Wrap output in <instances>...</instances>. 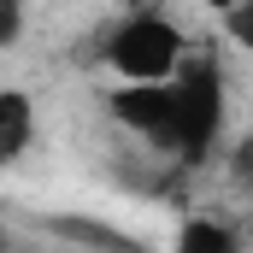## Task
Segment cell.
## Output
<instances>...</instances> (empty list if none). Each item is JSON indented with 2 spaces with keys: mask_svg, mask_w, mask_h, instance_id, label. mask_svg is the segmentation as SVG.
Listing matches in <instances>:
<instances>
[{
  "mask_svg": "<svg viewBox=\"0 0 253 253\" xmlns=\"http://www.w3.org/2000/svg\"><path fill=\"white\" fill-rule=\"evenodd\" d=\"M171 94H177V147L171 153L183 165H200L212 153L218 129H224V77H218V65L200 53V59L177 65Z\"/></svg>",
  "mask_w": 253,
  "mask_h": 253,
  "instance_id": "6da1fadb",
  "label": "cell"
},
{
  "mask_svg": "<svg viewBox=\"0 0 253 253\" xmlns=\"http://www.w3.org/2000/svg\"><path fill=\"white\" fill-rule=\"evenodd\" d=\"M106 65H112L124 83H165V77H177V65H183V36H177L165 18H153V12L124 18V24L112 30V42H106Z\"/></svg>",
  "mask_w": 253,
  "mask_h": 253,
  "instance_id": "7a4b0ae2",
  "label": "cell"
},
{
  "mask_svg": "<svg viewBox=\"0 0 253 253\" xmlns=\"http://www.w3.org/2000/svg\"><path fill=\"white\" fill-rule=\"evenodd\" d=\"M112 118L124 129H141L147 141H159L171 153L177 147V94H171V77L165 83H124L112 94Z\"/></svg>",
  "mask_w": 253,
  "mask_h": 253,
  "instance_id": "3957f363",
  "label": "cell"
},
{
  "mask_svg": "<svg viewBox=\"0 0 253 253\" xmlns=\"http://www.w3.org/2000/svg\"><path fill=\"white\" fill-rule=\"evenodd\" d=\"M30 147V94L0 88V165H12Z\"/></svg>",
  "mask_w": 253,
  "mask_h": 253,
  "instance_id": "277c9868",
  "label": "cell"
},
{
  "mask_svg": "<svg viewBox=\"0 0 253 253\" xmlns=\"http://www.w3.org/2000/svg\"><path fill=\"white\" fill-rule=\"evenodd\" d=\"M53 236H65V242H83V248H135L124 230H106V224H88V218H53L47 224Z\"/></svg>",
  "mask_w": 253,
  "mask_h": 253,
  "instance_id": "5b68a950",
  "label": "cell"
},
{
  "mask_svg": "<svg viewBox=\"0 0 253 253\" xmlns=\"http://www.w3.org/2000/svg\"><path fill=\"white\" fill-rule=\"evenodd\" d=\"M177 248H189V253H230L236 248V236L224 230V224H183V236H177Z\"/></svg>",
  "mask_w": 253,
  "mask_h": 253,
  "instance_id": "8992f818",
  "label": "cell"
},
{
  "mask_svg": "<svg viewBox=\"0 0 253 253\" xmlns=\"http://www.w3.org/2000/svg\"><path fill=\"white\" fill-rule=\"evenodd\" d=\"M224 30H230V42H236V47H248V53H253V0H236V6H230Z\"/></svg>",
  "mask_w": 253,
  "mask_h": 253,
  "instance_id": "52a82bcc",
  "label": "cell"
},
{
  "mask_svg": "<svg viewBox=\"0 0 253 253\" xmlns=\"http://www.w3.org/2000/svg\"><path fill=\"white\" fill-rule=\"evenodd\" d=\"M24 36V0H0V47H12Z\"/></svg>",
  "mask_w": 253,
  "mask_h": 253,
  "instance_id": "ba28073f",
  "label": "cell"
},
{
  "mask_svg": "<svg viewBox=\"0 0 253 253\" xmlns=\"http://www.w3.org/2000/svg\"><path fill=\"white\" fill-rule=\"evenodd\" d=\"M230 177H236L242 189H253V135L236 141V153H230Z\"/></svg>",
  "mask_w": 253,
  "mask_h": 253,
  "instance_id": "9c48e42d",
  "label": "cell"
},
{
  "mask_svg": "<svg viewBox=\"0 0 253 253\" xmlns=\"http://www.w3.org/2000/svg\"><path fill=\"white\" fill-rule=\"evenodd\" d=\"M200 6H212V12H230V6H236V0H200Z\"/></svg>",
  "mask_w": 253,
  "mask_h": 253,
  "instance_id": "30bf717a",
  "label": "cell"
},
{
  "mask_svg": "<svg viewBox=\"0 0 253 253\" xmlns=\"http://www.w3.org/2000/svg\"><path fill=\"white\" fill-rule=\"evenodd\" d=\"M0 248H6V230H0Z\"/></svg>",
  "mask_w": 253,
  "mask_h": 253,
  "instance_id": "8fae6325",
  "label": "cell"
}]
</instances>
